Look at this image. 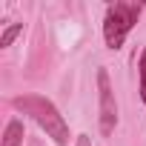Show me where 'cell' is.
Instances as JSON below:
<instances>
[{
    "label": "cell",
    "instance_id": "1",
    "mask_svg": "<svg viewBox=\"0 0 146 146\" xmlns=\"http://www.w3.org/2000/svg\"><path fill=\"white\" fill-rule=\"evenodd\" d=\"M12 106H15L17 112L29 115L49 137H54V143H60V146L69 143V126H66L63 115L57 112V106H54L52 100H46V98H40V95H23V98H15Z\"/></svg>",
    "mask_w": 146,
    "mask_h": 146
},
{
    "label": "cell",
    "instance_id": "2",
    "mask_svg": "<svg viewBox=\"0 0 146 146\" xmlns=\"http://www.w3.org/2000/svg\"><path fill=\"white\" fill-rule=\"evenodd\" d=\"M143 12V3H112L106 9V17H103V37H106V46L109 49H120L126 35L135 29L137 17Z\"/></svg>",
    "mask_w": 146,
    "mask_h": 146
},
{
    "label": "cell",
    "instance_id": "3",
    "mask_svg": "<svg viewBox=\"0 0 146 146\" xmlns=\"http://www.w3.org/2000/svg\"><path fill=\"white\" fill-rule=\"evenodd\" d=\"M98 95H100V135L109 137L117 126V103H115V92H112L106 69H98Z\"/></svg>",
    "mask_w": 146,
    "mask_h": 146
},
{
    "label": "cell",
    "instance_id": "4",
    "mask_svg": "<svg viewBox=\"0 0 146 146\" xmlns=\"http://www.w3.org/2000/svg\"><path fill=\"white\" fill-rule=\"evenodd\" d=\"M23 143V123L15 117L6 123V132H3V146H20Z\"/></svg>",
    "mask_w": 146,
    "mask_h": 146
},
{
    "label": "cell",
    "instance_id": "5",
    "mask_svg": "<svg viewBox=\"0 0 146 146\" xmlns=\"http://www.w3.org/2000/svg\"><path fill=\"white\" fill-rule=\"evenodd\" d=\"M20 32H23V23H12V26H9V29L3 32V37H0V49L12 46V40H15V37L20 35Z\"/></svg>",
    "mask_w": 146,
    "mask_h": 146
},
{
    "label": "cell",
    "instance_id": "6",
    "mask_svg": "<svg viewBox=\"0 0 146 146\" xmlns=\"http://www.w3.org/2000/svg\"><path fill=\"white\" fill-rule=\"evenodd\" d=\"M137 72H140V98H143V103H146V49H143V54H140Z\"/></svg>",
    "mask_w": 146,
    "mask_h": 146
},
{
    "label": "cell",
    "instance_id": "7",
    "mask_svg": "<svg viewBox=\"0 0 146 146\" xmlns=\"http://www.w3.org/2000/svg\"><path fill=\"white\" fill-rule=\"evenodd\" d=\"M75 146H92V140H89V135H78V140H75Z\"/></svg>",
    "mask_w": 146,
    "mask_h": 146
}]
</instances>
